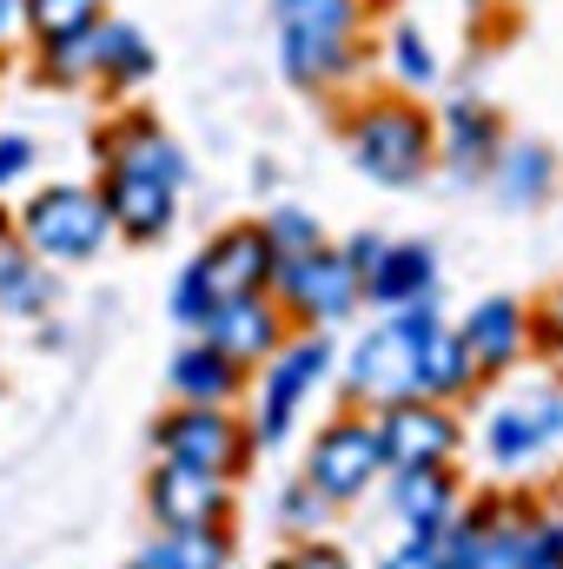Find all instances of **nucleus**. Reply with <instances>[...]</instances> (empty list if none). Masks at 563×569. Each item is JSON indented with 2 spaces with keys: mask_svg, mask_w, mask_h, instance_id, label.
Here are the masks:
<instances>
[{
  "mask_svg": "<svg viewBox=\"0 0 563 569\" xmlns=\"http://www.w3.org/2000/svg\"><path fill=\"white\" fill-rule=\"evenodd\" d=\"M385 477V450H378V425L372 418H332V425L312 437V463H305V483L325 497V503H352L365 497L372 483Z\"/></svg>",
  "mask_w": 563,
  "mask_h": 569,
  "instance_id": "7",
  "label": "nucleus"
},
{
  "mask_svg": "<svg viewBox=\"0 0 563 569\" xmlns=\"http://www.w3.org/2000/svg\"><path fill=\"white\" fill-rule=\"evenodd\" d=\"M273 569H352V563H345L332 543H298V550H292V557H279Z\"/></svg>",
  "mask_w": 563,
  "mask_h": 569,
  "instance_id": "34",
  "label": "nucleus"
},
{
  "mask_svg": "<svg viewBox=\"0 0 563 569\" xmlns=\"http://www.w3.org/2000/svg\"><path fill=\"white\" fill-rule=\"evenodd\" d=\"M134 569H233V543L226 530H166Z\"/></svg>",
  "mask_w": 563,
  "mask_h": 569,
  "instance_id": "26",
  "label": "nucleus"
},
{
  "mask_svg": "<svg viewBox=\"0 0 563 569\" xmlns=\"http://www.w3.org/2000/svg\"><path fill=\"white\" fill-rule=\"evenodd\" d=\"M444 325V311H437V291L418 298V305H398V311H385L358 345H352V358H345V385H352V398L358 405H398V398H412V358H418V338L424 331H437Z\"/></svg>",
  "mask_w": 563,
  "mask_h": 569,
  "instance_id": "2",
  "label": "nucleus"
},
{
  "mask_svg": "<svg viewBox=\"0 0 563 569\" xmlns=\"http://www.w3.org/2000/svg\"><path fill=\"white\" fill-rule=\"evenodd\" d=\"M338 140H345V159L378 186H418L437 166V127L405 93H378V100L345 107Z\"/></svg>",
  "mask_w": 563,
  "mask_h": 569,
  "instance_id": "1",
  "label": "nucleus"
},
{
  "mask_svg": "<svg viewBox=\"0 0 563 569\" xmlns=\"http://www.w3.org/2000/svg\"><path fill=\"white\" fill-rule=\"evenodd\" d=\"M437 166L451 172V179H484L491 172V159H497V146L511 140L504 133V120H497V107L491 100H451L437 120Z\"/></svg>",
  "mask_w": 563,
  "mask_h": 569,
  "instance_id": "15",
  "label": "nucleus"
},
{
  "mask_svg": "<svg viewBox=\"0 0 563 569\" xmlns=\"http://www.w3.org/2000/svg\"><path fill=\"white\" fill-rule=\"evenodd\" d=\"M166 378H172V398H179V405H213V411H226V405L246 391V371H239L219 345H206V338L179 345Z\"/></svg>",
  "mask_w": 563,
  "mask_h": 569,
  "instance_id": "21",
  "label": "nucleus"
},
{
  "mask_svg": "<svg viewBox=\"0 0 563 569\" xmlns=\"http://www.w3.org/2000/svg\"><path fill=\"white\" fill-rule=\"evenodd\" d=\"M471 7H491V0H471Z\"/></svg>",
  "mask_w": 563,
  "mask_h": 569,
  "instance_id": "38",
  "label": "nucleus"
},
{
  "mask_svg": "<svg viewBox=\"0 0 563 569\" xmlns=\"http://www.w3.org/2000/svg\"><path fill=\"white\" fill-rule=\"evenodd\" d=\"M199 338H206V345H219L239 371H259L285 338H292V318L279 311V298H273V291H259V298H226V305L206 318V331H199Z\"/></svg>",
  "mask_w": 563,
  "mask_h": 569,
  "instance_id": "10",
  "label": "nucleus"
},
{
  "mask_svg": "<svg viewBox=\"0 0 563 569\" xmlns=\"http://www.w3.org/2000/svg\"><path fill=\"white\" fill-rule=\"evenodd\" d=\"M213 311H219V298H213V284H206V272H199V266H186V272L172 279V318H179V325H186V331L199 338Z\"/></svg>",
  "mask_w": 563,
  "mask_h": 569,
  "instance_id": "30",
  "label": "nucleus"
},
{
  "mask_svg": "<svg viewBox=\"0 0 563 569\" xmlns=\"http://www.w3.org/2000/svg\"><path fill=\"white\" fill-rule=\"evenodd\" d=\"M332 331H292L279 351L259 365V418H253V443H285V430L298 425V411L312 405V391L332 378Z\"/></svg>",
  "mask_w": 563,
  "mask_h": 569,
  "instance_id": "4",
  "label": "nucleus"
},
{
  "mask_svg": "<svg viewBox=\"0 0 563 569\" xmlns=\"http://www.w3.org/2000/svg\"><path fill=\"white\" fill-rule=\"evenodd\" d=\"M20 33V0H0V40H13Z\"/></svg>",
  "mask_w": 563,
  "mask_h": 569,
  "instance_id": "37",
  "label": "nucleus"
},
{
  "mask_svg": "<svg viewBox=\"0 0 563 569\" xmlns=\"http://www.w3.org/2000/svg\"><path fill=\"white\" fill-rule=\"evenodd\" d=\"M192 266L206 272V284H213L219 305H226V298H259V291H273V272H279V266H273V246H266V232H259V219L213 232Z\"/></svg>",
  "mask_w": 563,
  "mask_h": 569,
  "instance_id": "14",
  "label": "nucleus"
},
{
  "mask_svg": "<svg viewBox=\"0 0 563 569\" xmlns=\"http://www.w3.org/2000/svg\"><path fill=\"white\" fill-rule=\"evenodd\" d=\"M273 298H279V311L292 318V331H332V325H345L365 305L358 272L345 266L338 246H318V252L279 266L273 272Z\"/></svg>",
  "mask_w": 563,
  "mask_h": 569,
  "instance_id": "5",
  "label": "nucleus"
},
{
  "mask_svg": "<svg viewBox=\"0 0 563 569\" xmlns=\"http://www.w3.org/2000/svg\"><path fill=\"white\" fill-rule=\"evenodd\" d=\"M531 345H537L544 358H557V365H563V279L551 284V298L531 311Z\"/></svg>",
  "mask_w": 563,
  "mask_h": 569,
  "instance_id": "31",
  "label": "nucleus"
},
{
  "mask_svg": "<svg viewBox=\"0 0 563 569\" xmlns=\"http://www.w3.org/2000/svg\"><path fill=\"white\" fill-rule=\"evenodd\" d=\"M392 503H398V517H405V530L418 537V543H437L451 523H457V477H451V463H424V470H398L392 477Z\"/></svg>",
  "mask_w": 563,
  "mask_h": 569,
  "instance_id": "19",
  "label": "nucleus"
},
{
  "mask_svg": "<svg viewBox=\"0 0 563 569\" xmlns=\"http://www.w3.org/2000/svg\"><path fill=\"white\" fill-rule=\"evenodd\" d=\"M471 385H477V378H471V358H464L457 331H451V325L424 331V338H418V358H412V398L451 405V398H457V391H471Z\"/></svg>",
  "mask_w": 563,
  "mask_h": 569,
  "instance_id": "23",
  "label": "nucleus"
},
{
  "mask_svg": "<svg viewBox=\"0 0 563 569\" xmlns=\"http://www.w3.org/2000/svg\"><path fill=\"white\" fill-rule=\"evenodd\" d=\"M557 437H563V391H524V398L497 405L491 425H484V443H491V457H497L504 470L537 463Z\"/></svg>",
  "mask_w": 563,
  "mask_h": 569,
  "instance_id": "13",
  "label": "nucleus"
},
{
  "mask_svg": "<svg viewBox=\"0 0 563 569\" xmlns=\"http://www.w3.org/2000/svg\"><path fill=\"white\" fill-rule=\"evenodd\" d=\"M378 450H385V470H424V463H451L464 430L451 418V405H431V398H398V405H378Z\"/></svg>",
  "mask_w": 563,
  "mask_h": 569,
  "instance_id": "9",
  "label": "nucleus"
},
{
  "mask_svg": "<svg viewBox=\"0 0 563 569\" xmlns=\"http://www.w3.org/2000/svg\"><path fill=\"white\" fill-rule=\"evenodd\" d=\"M365 305L385 318V311H398V305H418V298H431L437 291V252L424 246V239H385V252H378V266L365 272Z\"/></svg>",
  "mask_w": 563,
  "mask_h": 569,
  "instance_id": "18",
  "label": "nucleus"
},
{
  "mask_svg": "<svg viewBox=\"0 0 563 569\" xmlns=\"http://www.w3.org/2000/svg\"><path fill=\"white\" fill-rule=\"evenodd\" d=\"M385 60H392V80H398L405 93L437 87V47L424 40L418 20H392V33H385Z\"/></svg>",
  "mask_w": 563,
  "mask_h": 569,
  "instance_id": "28",
  "label": "nucleus"
},
{
  "mask_svg": "<svg viewBox=\"0 0 563 569\" xmlns=\"http://www.w3.org/2000/svg\"><path fill=\"white\" fill-rule=\"evenodd\" d=\"M152 443L166 463H186V470H206V477H239L246 457H253V430L239 425L233 411H213V405H179L152 425Z\"/></svg>",
  "mask_w": 563,
  "mask_h": 569,
  "instance_id": "6",
  "label": "nucleus"
},
{
  "mask_svg": "<svg viewBox=\"0 0 563 569\" xmlns=\"http://www.w3.org/2000/svg\"><path fill=\"white\" fill-rule=\"evenodd\" d=\"M325 523V497L312 490V483H298V490H285V530H298V537H312Z\"/></svg>",
  "mask_w": 563,
  "mask_h": 569,
  "instance_id": "32",
  "label": "nucleus"
},
{
  "mask_svg": "<svg viewBox=\"0 0 563 569\" xmlns=\"http://www.w3.org/2000/svg\"><path fill=\"white\" fill-rule=\"evenodd\" d=\"M338 252H345V266H352L358 284H365V272H372V266H378V252H385V239H378V232H358V239H345Z\"/></svg>",
  "mask_w": 563,
  "mask_h": 569,
  "instance_id": "35",
  "label": "nucleus"
},
{
  "mask_svg": "<svg viewBox=\"0 0 563 569\" xmlns=\"http://www.w3.org/2000/svg\"><path fill=\"white\" fill-rule=\"evenodd\" d=\"M259 232H266V246H273V266H292V259H305V252L325 246V232H318V219H312L305 206H273V212L259 219Z\"/></svg>",
  "mask_w": 563,
  "mask_h": 569,
  "instance_id": "29",
  "label": "nucleus"
},
{
  "mask_svg": "<svg viewBox=\"0 0 563 569\" xmlns=\"http://www.w3.org/2000/svg\"><path fill=\"white\" fill-rule=\"evenodd\" d=\"M464 358H471V378H504L524 351H531V311L517 298H484L464 311V325H451Z\"/></svg>",
  "mask_w": 563,
  "mask_h": 569,
  "instance_id": "11",
  "label": "nucleus"
},
{
  "mask_svg": "<svg viewBox=\"0 0 563 569\" xmlns=\"http://www.w3.org/2000/svg\"><path fill=\"white\" fill-rule=\"evenodd\" d=\"M484 179H491L497 206L531 212V206H544V199L557 192V152H551L544 140H504Z\"/></svg>",
  "mask_w": 563,
  "mask_h": 569,
  "instance_id": "20",
  "label": "nucleus"
},
{
  "mask_svg": "<svg viewBox=\"0 0 563 569\" xmlns=\"http://www.w3.org/2000/svg\"><path fill=\"white\" fill-rule=\"evenodd\" d=\"M13 239L40 259V266H87L107 252L113 226L100 212L93 186H47L13 212Z\"/></svg>",
  "mask_w": 563,
  "mask_h": 569,
  "instance_id": "3",
  "label": "nucleus"
},
{
  "mask_svg": "<svg viewBox=\"0 0 563 569\" xmlns=\"http://www.w3.org/2000/svg\"><path fill=\"white\" fill-rule=\"evenodd\" d=\"M551 569H563V563H551Z\"/></svg>",
  "mask_w": 563,
  "mask_h": 569,
  "instance_id": "39",
  "label": "nucleus"
},
{
  "mask_svg": "<svg viewBox=\"0 0 563 569\" xmlns=\"http://www.w3.org/2000/svg\"><path fill=\"white\" fill-rule=\"evenodd\" d=\"M27 172H33V140L27 133H0V192L20 186Z\"/></svg>",
  "mask_w": 563,
  "mask_h": 569,
  "instance_id": "33",
  "label": "nucleus"
},
{
  "mask_svg": "<svg viewBox=\"0 0 563 569\" xmlns=\"http://www.w3.org/2000/svg\"><path fill=\"white\" fill-rule=\"evenodd\" d=\"M87 73H93V87H113V93H134L146 73H152V40H146L134 20H100L93 33H87Z\"/></svg>",
  "mask_w": 563,
  "mask_h": 569,
  "instance_id": "22",
  "label": "nucleus"
},
{
  "mask_svg": "<svg viewBox=\"0 0 563 569\" xmlns=\"http://www.w3.org/2000/svg\"><path fill=\"white\" fill-rule=\"evenodd\" d=\"M372 0H273L279 33H365Z\"/></svg>",
  "mask_w": 563,
  "mask_h": 569,
  "instance_id": "27",
  "label": "nucleus"
},
{
  "mask_svg": "<svg viewBox=\"0 0 563 569\" xmlns=\"http://www.w3.org/2000/svg\"><path fill=\"white\" fill-rule=\"evenodd\" d=\"M100 212L113 226V239L127 246H159L172 226H179V186L152 179V172H134V166H100Z\"/></svg>",
  "mask_w": 563,
  "mask_h": 569,
  "instance_id": "8",
  "label": "nucleus"
},
{
  "mask_svg": "<svg viewBox=\"0 0 563 569\" xmlns=\"http://www.w3.org/2000/svg\"><path fill=\"white\" fill-rule=\"evenodd\" d=\"M93 159H100V166L152 172V179H166V186H186V152L166 140V127H159L152 113H140V107L113 113V120L93 133Z\"/></svg>",
  "mask_w": 563,
  "mask_h": 569,
  "instance_id": "16",
  "label": "nucleus"
},
{
  "mask_svg": "<svg viewBox=\"0 0 563 569\" xmlns=\"http://www.w3.org/2000/svg\"><path fill=\"white\" fill-rule=\"evenodd\" d=\"M107 20V0H20V33L40 47H67Z\"/></svg>",
  "mask_w": 563,
  "mask_h": 569,
  "instance_id": "24",
  "label": "nucleus"
},
{
  "mask_svg": "<svg viewBox=\"0 0 563 569\" xmlns=\"http://www.w3.org/2000/svg\"><path fill=\"white\" fill-rule=\"evenodd\" d=\"M47 305H53L47 266H40L20 239H7V246H0V311H7V318H40Z\"/></svg>",
  "mask_w": 563,
  "mask_h": 569,
  "instance_id": "25",
  "label": "nucleus"
},
{
  "mask_svg": "<svg viewBox=\"0 0 563 569\" xmlns=\"http://www.w3.org/2000/svg\"><path fill=\"white\" fill-rule=\"evenodd\" d=\"M385 569H444V557H437V543H418V537H412V543H405Z\"/></svg>",
  "mask_w": 563,
  "mask_h": 569,
  "instance_id": "36",
  "label": "nucleus"
},
{
  "mask_svg": "<svg viewBox=\"0 0 563 569\" xmlns=\"http://www.w3.org/2000/svg\"><path fill=\"white\" fill-rule=\"evenodd\" d=\"M279 67L298 93H332L365 67V33H279Z\"/></svg>",
  "mask_w": 563,
  "mask_h": 569,
  "instance_id": "17",
  "label": "nucleus"
},
{
  "mask_svg": "<svg viewBox=\"0 0 563 569\" xmlns=\"http://www.w3.org/2000/svg\"><path fill=\"white\" fill-rule=\"evenodd\" d=\"M146 503H152L159 530H219L226 510H233V490H226V477H206V470H186V463H159L152 483H146Z\"/></svg>",
  "mask_w": 563,
  "mask_h": 569,
  "instance_id": "12",
  "label": "nucleus"
}]
</instances>
